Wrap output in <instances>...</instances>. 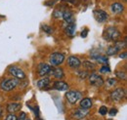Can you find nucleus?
<instances>
[{
    "label": "nucleus",
    "mask_w": 127,
    "mask_h": 120,
    "mask_svg": "<svg viewBox=\"0 0 127 120\" xmlns=\"http://www.w3.org/2000/svg\"><path fill=\"white\" fill-rule=\"evenodd\" d=\"M121 36V33L118 30H116L115 28H108L107 30H105L104 32V38L106 40H109V41H116L119 37Z\"/></svg>",
    "instance_id": "f257e3e1"
},
{
    "label": "nucleus",
    "mask_w": 127,
    "mask_h": 120,
    "mask_svg": "<svg viewBox=\"0 0 127 120\" xmlns=\"http://www.w3.org/2000/svg\"><path fill=\"white\" fill-rule=\"evenodd\" d=\"M18 85H19V80L16 78L6 79V80H3L0 83V88L2 91L9 92V91H12L13 89H15Z\"/></svg>",
    "instance_id": "f03ea898"
},
{
    "label": "nucleus",
    "mask_w": 127,
    "mask_h": 120,
    "mask_svg": "<svg viewBox=\"0 0 127 120\" xmlns=\"http://www.w3.org/2000/svg\"><path fill=\"white\" fill-rule=\"evenodd\" d=\"M8 72H9V74L12 75L14 78H16V79H25L26 78V73H25V71L23 70V69H21L20 67H18L16 65H11V66H9V68H8Z\"/></svg>",
    "instance_id": "7ed1b4c3"
},
{
    "label": "nucleus",
    "mask_w": 127,
    "mask_h": 120,
    "mask_svg": "<svg viewBox=\"0 0 127 120\" xmlns=\"http://www.w3.org/2000/svg\"><path fill=\"white\" fill-rule=\"evenodd\" d=\"M81 98L82 95L78 91H67L65 93V99L70 104H76Z\"/></svg>",
    "instance_id": "20e7f679"
},
{
    "label": "nucleus",
    "mask_w": 127,
    "mask_h": 120,
    "mask_svg": "<svg viewBox=\"0 0 127 120\" xmlns=\"http://www.w3.org/2000/svg\"><path fill=\"white\" fill-rule=\"evenodd\" d=\"M64 60V56L62 53H58V52H55L53 53L51 56H50V59L49 61L52 65H60L62 64Z\"/></svg>",
    "instance_id": "39448f33"
},
{
    "label": "nucleus",
    "mask_w": 127,
    "mask_h": 120,
    "mask_svg": "<svg viewBox=\"0 0 127 120\" xmlns=\"http://www.w3.org/2000/svg\"><path fill=\"white\" fill-rule=\"evenodd\" d=\"M125 97V91L122 88H117L111 93V98L114 102H119Z\"/></svg>",
    "instance_id": "423d86ee"
},
{
    "label": "nucleus",
    "mask_w": 127,
    "mask_h": 120,
    "mask_svg": "<svg viewBox=\"0 0 127 120\" xmlns=\"http://www.w3.org/2000/svg\"><path fill=\"white\" fill-rule=\"evenodd\" d=\"M89 82L91 85H93L95 87H100L104 84L103 78L99 74H96V73H92V74L89 75Z\"/></svg>",
    "instance_id": "0eeeda50"
},
{
    "label": "nucleus",
    "mask_w": 127,
    "mask_h": 120,
    "mask_svg": "<svg viewBox=\"0 0 127 120\" xmlns=\"http://www.w3.org/2000/svg\"><path fill=\"white\" fill-rule=\"evenodd\" d=\"M94 17L97 20V22H99V23H105L109 19V15L107 14V12H105L103 10H95L94 11Z\"/></svg>",
    "instance_id": "6e6552de"
},
{
    "label": "nucleus",
    "mask_w": 127,
    "mask_h": 120,
    "mask_svg": "<svg viewBox=\"0 0 127 120\" xmlns=\"http://www.w3.org/2000/svg\"><path fill=\"white\" fill-rule=\"evenodd\" d=\"M51 70V66L47 64V63H44V62H41L38 64V67H37V71H38V74L40 76H45L48 75L49 72Z\"/></svg>",
    "instance_id": "1a4fd4ad"
},
{
    "label": "nucleus",
    "mask_w": 127,
    "mask_h": 120,
    "mask_svg": "<svg viewBox=\"0 0 127 120\" xmlns=\"http://www.w3.org/2000/svg\"><path fill=\"white\" fill-rule=\"evenodd\" d=\"M63 19L67 25L74 24V21H75L74 15L70 10H66V11L63 12Z\"/></svg>",
    "instance_id": "9d476101"
},
{
    "label": "nucleus",
    "mask_w": 127,
    "mask_h": 120,
    "mask_svg": "<svg viewBox=\"0 0 127 120\" xmlns=\"http://www.w3.org/2000/svg\"><path fill=\"white\" fill-rule=\"evenodd\" d=\"M67 64L69 65V67L71 68H78L80 65H81V61L80 60L75 57V56H70L68 59H67Z\"/></svg>",
    "instance_id": "9b49d317"
},
{
    "label": "nucleus",
    "mask_w": 127,
    "mask_h": 120,
    "mask_svg": "<svg viewBox=\"0 0 127 120\" xmlns=\"http://www.w3.org/2000/svg\"><path fill=\"white\" fill-rule=\"evenodd\" d=\"M53 88L58 91H67L69 87H68V85H67L65 82L61 81V80H58V81H56V82L54 83Z\"/></svg>",
    "instance_id": "f8f14e48"
},
{
    "label": "nucleus",
    "mask_w": 127,
    "mask_h": 120,
    "mask_svg": "<svg viewBox=\"0 0 127 120\" xmlns=\"http://www.w3.org/2000/svg\"><path fill=\"white\" fill-rule=\"evenodd\" d=\"M49 74H53V76L57 79H62L64 76V70L63 68L61 67H57V68H51Z\"/></svg>",
    "instance_id": "ddd939ff"
},
{
    "label": "nucleus",
    "mask_w": 127,
    "mask_h": 120,
    "mask_svg": "<svg viewBox=\"0 0 127 120\" xmlns=\"http://www.w3.org/2000/svg\"><path fill=\"white\" fill-rule=\"evenodd\" d=\"M111 12L113 14H121L123 12V10H124V7H123V5L121 3L115 2V3H113L111 5Z\"/></svg>",
    "instance_id": "4468645a"
},
{
    "label": "nucleus",
    "mask_w": 127,
    "mask_h": 120,
    "mask_svg": "<svg viewBox=\"0 0 127 120\" xmlns=\"http://www.w3.org/2000/svg\"><path fill=\"white\" fill-rule=\"evenodd\" d=\"M21 107H22V105H21V104H19V103L9 104V105H7V111H8L9 113L13 114V113H15L17 111H19V110L21 109Z\"/></svg>",
    "instance_id": "2eb2a0df"
},
{
    "label": "nucleus",
    "mask_w": 127,
    "mask_h": 120,
    "mask_svg": "<svg viewBox=\"0 0 127 120\" xmlns=\"http://www.w3.org/2000/svg\"><path fill=\"white\" fill-rule=\"evenodd\" d=\"M88 113H89L88 112V109H82V108H80V109H77V110L74 111L73 116L76 119H82V118L86 117L88 115Z\"/></svg>",
    "instance_id": "dca6fc26"
},
{
    "label": "nucleus",
    "mask_w": 127,
    "mask_h": 120,
    "mask_svg": "<svg viewBox=\"0 0 127 120\" xmlns=\"http://www.w3.org/2000/svg\"><path fill=\"white\" fill-rule=\"evenodd\" d=\"M50 84V78H47V77H44L42 79H40L38 82H37V87L39 89H47V87Z\"/></svg>",
    "instance_id": "f3484780"
},
{
    "label": "nucleus",
    "mask_w": 127,
    "mask_h": 120,
    "mask_svg": "<svg viewBox=\"0 0 127 120\" xmlns=\"http://www.w3.org/2000/svg\"><path fill=\"white\" fill-rule=\"evenodd\" d=\"M80 107L82 109H89V108H91L92 107V101H91V99L85 98V99L81 100V102H80Z\"/></svg>",
    "instance_id": "a211bd4d"
},
{
    "label": "nucleus",
    "mask_w": 127,
    "mask_h": 120,
    "mask_svg": "<svg viewBox=\"0 0 127 120\" xmlns=\"http://www.w3.org/2000/svg\"><path fill=\"white\" fill-rule=\"evenodd\" d=\"M64 31H65V33H66L68 36L72 37V36L74 35V33H75V25H74V24L67 25L66 28L64 29Z\"/></svg>",
    "instance_id": "6ab92c4d"
},
{
    "label": "nucleus",
    "mask_w": 127,
    "mask_h": 120,
    "mask_svg": "<svg viewBox=\"0 0 127 120\" xmlns=\"http://www.w3.org/2000/svg\"><path fill=\"white\" fill-rule=\"evenodd\" d=\"M113 46L116 48L117 51H121V50L126 48V40H124V41H116Z\"/></svg>",
    "instance_id": "aec40b11"
},
{
    "label": "nucleus",
    "mask_w": 127,
    "mask_h": 120,
    "mask_svg": "<svg viewBox=\"0 0 127 120\" xmlns=\"http://www.w3.org/2000/svg\"><path fill=\"white\" fill-rule=\"evenodd\" d=\"M83 66H84L86 69H95V67H96L95 63H93V62H91V61H88V60L83 61Z\"/></svg>",
    "instance_id": "412c9836"
},
{
    "label": "nucleus",
    "mask_w": 127,
    "mask_h": 120,
    "mask_svg": "<svg viewBox=\"0 0 127 120\" xmlns=\"http://www.w3.org/2000/svg\"><path fill=\"white\" fill-rule=\"evenodd\" d=\"M117 52H118V51L116 50V48H115L114 46H110V47L108 48V50H107V55H108V56H114Z\"/></svg>",
    "instance_id": "4be33fe9"
},
{
    "label": "nucleus",
    "mask_w": 127,
    "mask_h": 120,
    "mask_svg": "<svg viewBox=\"0 0 127 120\" xmlns=\"http://www.w3.org/2000/svg\"><path fill=\"white\" fill-rule=\"evenodd\" d=\"M115 75L117 78H119L120 80H126V72L125 71H122V70H118V71H115Z\"/></svg>",
    "instance_id": "5701e85b"
},
{
    "label": "nucleus",
    "mask_w": 127,
    "mask_h": 120,
    "mask_svg": "<svg viewBox=\"0 0 127 120\" xmlns=\"http://www.w3.org/2000/svg\"><path fill=\"white\" fill-rule=\"evenodd\" d=\"M96 60L97 61L99 62V63H108V58L107 57H105V56H98L97 58H96Z\"/></svg>",
    "instance_id": "b1692460"
},
{
    "label": "nucleus",
    "mask_w": 127,
    "mask_h": 120,
    "mask_svg": "<svg viewBox=\"0 0 127 120\" xmlns=\"http://www.w3.org/2000/svg\"><path fill=\"white\" fill-rule=\"evenodd\" d=\"M53 17L55 19H60V18H63V11L61 10H55L53 12Z\"/></svg>",
    "instance_id": "393cba45"
},
{
    "label": "nucleus",
    "mask_w": 127,
    "mask_h": 120,
    "mask_svg": "<svg viewBox=\"0 0 127 120\" xmlns=\"http://www.w3.org/2000/svg\"><path fill=\"white\" fill-rule=\"evenodd\" d=\"M108 111H109V109H108V107L105 106V105H102V106L99 108V113H100L101 115H106V114L108 113Z\"/></svg>",
    "instance_id": "a878e982"
},
{
    "label": "nucleus",
    "mask_w": 127,
    "mask_h": 120,
    "mask_svg": "<svg viewBox=\"0 0 127 120\" xmlns=\"http://www.w3.org/2000/svg\"><path fill=\"white\" fill-rule=\"evenodd\" d=\"M100 72L101 73H109V72H111V68L108 65H104L100 68Z\"/></svg>",
    "instance_id": "bb28decb"
},
{
    "label": "nucleus",
    "mask_w": 127,
    "mask_h": 120,
    "mask_svg": "<svg viewBox=\"0 0 127 120\" xmlns=\"http://www.w3.org/2000/svg\"><path fill=\"white\" fill-rule=\"evenodd\" d=\"M115 84H116V80H115L114 78H110V79L107 80V86H108V87H112V86H114Z\"/></svg>",
    "instance_id": "cd10ccee"
},
{
    "label": "nucleus",
    "mask_w": 127,
    "mask_h": 120,
    "mask_svg": "<svg viewBox=\"0 0 127 120\" xmlns=\"http://www.w3.org/2000/svg\"><path fill=\"white\" fill-rule=\"evenodd\" d=\"M42 30H44L46 33H49V34H51V33H53V31L54 30L51 28V27H49V26H46V25H44V26H42Z\"/></svg>",
    "instance_id": "c85d7f7f"
},
{
    "label": "nucleus",
    "mask_w": 127,
    "mask_h": 120,
    "mask_svg": "<svg viewBox=\"0 0 127 120\" xmlns=\"http://www.w3.org/2000/svg\"><path fill=\"white\" fill-rule=\"evenodd\" d=\"M77 75L79 76L81 79H85V78L88 76V72L85 71V70H80V71L77 72Z\"/></svg>",
    "instance_id": "c756f323"
},
{
    "label": "nucleus",
    "mask_w": 127,
    "mask_h": 120,
    "mask_svg": "<svg viewBox=\"0 0 127 120\" xmlns=\"http://www.w3.org/2000/svg\"><path fill=\"white\" fill-rule=\"evenodd\" d=\"M27 119V113L26 112H21L20 116L17 118V120H26Z\"/></svg>",
    "instance_id": "7c9ffc66"
},
{
    "label": "nucleus",
    "mask_w": 127,
    "mask_h": 120,
    "mask_svg": "<svg viewBox=\"0 0 127 120\" xmlns=\"http://www.w3.org/2000/svg\"><path fill=\"white\" fill-rule=\"evenodd\" d=\"M5 120H17V116L15 114H9V115L5 118Z\"/></svg>",
    "instance_id": "2f4dec72"
},
{
    "label": "nucleus",
    "mask_w": 127,
    "mask_h": 120,
    "mask_svg": "<svg viewBox=\"0 0 127 120\" xmlns=\"http://www.w3.org/2000/svg\"><path fill=\"white\" fill-rule=\"evenodd\" d=\"M108 113H110V115H111V116H114L117 113V109L116 108H111L110 111H108Z\"/></svg>",
    "instance_id": "473e14b6"
},
{
    "label": "nucleus",
    "mask_w": 127,
    "mask_h": 120,
    "mask_svg": "<svg viewBox=\"0 0 127 120\" xmlns=\"http://www.w3.org/2000/svg\"><path fill=\"white\" fill-rule=\"evenodd\" d=\"M88 32H89V30H87V29H85V30H83L82 32H81V37H83V38H85L86 36H87V34H88Z\"/></svg>",
    "instance_id": "72a5a7b5"
},
{
    "label": "nucleus",
    "mask_w": 127,
    "mask_h": 120,
    "mask_svg": "<svg viewBox=\"0 0 127 120\" xmlns=\"http://www.w3.org/2000/svg\"><path fill=\"white\" fill-rule=\"evenodd\" d=\"M119 58L120 59H123V60H125L127 58V53L126 52H123V53H121L120 55H119Z\"/></svg>",
    "instance_id": "f704fd0d"
},
{
    "label": "nucleus",
    "mask_w": 127,
    "mask_h": 120,
    "mask_svg": "<svg viewBox=\"0 0 127 120\" xmlns=\"http://www.w3.org/2000/svg\"><path fill=\"white\" fill-rule=\"evenodd\" d=\"M55 2H56L55 0H53V1H47V2H45V4H46L47 6H52V5H54Z\"/></svg>",
    "instance_id": "c9c22d12"
},
{
    "label": "nucleus",
    "mask_w": 127,
    "mask_h": 120,
    "mask_svg": "<svg viewBox=\"0 0 127 120\" xmlns=\"http://www.w3.org/2000/svg\"><path fill=\"white\" fill-rule=\"evenodd\" d=\"M2 113H3V109H2V107L0 106V118H1V116H2Z\"/></svg>",
    "instance_id": "e433bc0d"
},
{
    "label": "nucleus",
    "mask_w": 127,
    "mask_h": 120,
    "mask_svg": "<svg viewBox=\"0 0 127 120\" xmlns=\"http://www.w3.org/2000/svg\"><path fill=\"white\" fill-rule=\"evenodd\" d=\"M124 2H126V0H124Z\"/></svg>",
    "instance_id": "4c0bfd02"
},
{
    "label": "nucleus",
    "mask_w": 127,
    "mask_h": 120,
    "mask_svg": "<svg viewBox=\"0 0 127 120\" xmlns=\"http://www.w3.org/2000/svg\"><path fill=\"white\" fill-rule=\"evenodd\" d=\"M26 120H31V119H26Z\"/></svg>",
    "instance_id": "58836bf2"
},
{
    "label": "nucleus",
    "mask_w": 127,
    "mask_h": 120,
    "mask_svg": "<svg viewBox=\"0 0 127 120\" xmlns=\"http://www.w3.org/2000/svg\"><path fill=\"white\" fill-rule=\"evenodd\" d=\"M109 120H111V119H109Z\"/></svg>",
    "instance_id": "ea45409f"
}]
</instances>
